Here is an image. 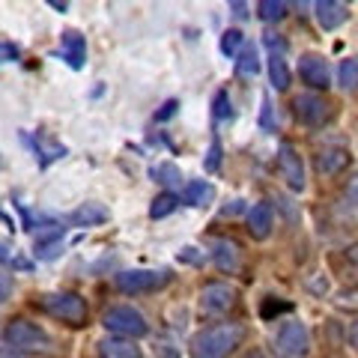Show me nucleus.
Listing matches in <instances>:
<instances>
[{"instance_id": "obj_1", "label": "nucleus", "mask_w": 358, "mask_h": 358, "mask_svg": "<svg viewBox=\"0 0 358 358\" xmlns=\"http://www.w3.org/2000/svg\"><path fill=\"white\" fill-rule=\"evenodd\" d=\"M245 338V329L236 322H218L212 329H203L192 341V355L194 358H227Z\"/></svg>"}, {"instance_id": "obj_2", "label": "nucleus", "mask_w": 358, "mask_h": 358, "mask_svg": "<svg viewBox=\"0 0 358 358\" xmlns=\"http://www.w3.org/2000/svg\"><path fill=\"white\" fill-rule=\"evenodd\" d=\"M102 326L108 331H114L117 338H143V334L150 331V322L143 320V313L141 310H134L129 305H114V308H108L102 313Z\"/></svg>"}, {"instance_id": "obj_3", "label": "nucleus", "mask_w": 358, "mask_h": 358, "mask_svg": "<svg viewBox=\"0 0 358 358\" xmlns=\"http://www.w3.org/2000/svg\"><path fill=\"white\" fill-rule=\"evenodd\" d=\"M6 341L9 346H15V350L21 352H45V350H51V338H48V331L39 329L36 322H30V320H13L6 326Z\"/></svg>"}, {"instance_id": "obj_4", "label": "nucleus", "mask_w": 358, "mask_h": 358, "mask_svg": "<svg viewBox=\"0 0 358 358\" xmlns=\"http://www.w3.org/2000/svg\"><path fill=\"white\" fill-rule=\"evenodd\" d=\"M42 308L57 317L69 326H84L87 320V301L78 296V293H54V296H45L42 299Z\"/></svg>"}, {"instance_id": "obj_5", "label": "nucleus", "mask_w": 358, "mask_h": 358, "mask_svg": "<svg viewBox=\"0 0 358 358\" xmlns=\"http://www.w3.org/2000/svg\"><path fill=\"white\" fill-rule=\"evenodd\" d=\"M275 343H278V352L284 358H305L310 352V331H308L305 322L289 320L278 329Z\"/></svg>"}, {"instance_id": "obj_6", "label": "nucleus", "mask_w": 358, "mask_h": 358, "mask_svg": "<svg viewBox=\"0 0 358 358\" xmlns=\"http://www.w3.org/2000/svg\"><path fill=\"white\" fill-rule=\"evenodd\" d=\"M293 114L299 122H305V126H326V122L334 117V108L331 102H326L322 96L317 93H301L293 99Z\"/></svg>"}, {"instance_id": "obj_7", "label": "nucleus", "mask_w": 358, "mask_h": 358, "mask_svg": "<svg viewBox=\"0 0 358 358\" xmlns=\"http://www.w3.org/2000/svg\"><path fill=\"white\" fill-rule=\"evenodd\" d=\"M171 275L167 272H155V268H129V272L117 275V287L122 293H152V289H162Z\"/></svg>"}, {"instance_id": "obj_8", "label": "nucleus", "mask_w": 358, "mask_h": 358, "mask_svg": "<svg viewBox=\"0 0 358 358\" xmlns=\"http://www.w3.org/2000/svg\"><path fill=\"white\" fill-rule=\"evenodd\" d=\"M278 171L281 176L287 179V185L293 188V192H305V162H301L299 150L293 143H281V150H278Z\"/></svg>"}, {"instance_id": "obj_9", "label": "nucleus", "mask_w": 358, "mask_h": 358, "mask_svg": "<svg viewBox=\"0 0 358 358\" xmlns=\"http://www.w3.org/2000/svg\"><path fill=\"white\" fill-rule=\"evenodd\" d=\"M233 305H236V289L224 281H212L203 287V296H200V308L203 313H227Z\"/></svg>"}, {"instance_id": "obj_10", "label": "nucleus", "mask_w": 358, "mask_h": 358, "mask_svg": "<svg viewBox=\"0 0 358 358\" xmlns=\"http://www.w3.org/2000/svg\"><path fill=\"white\" fill-rule=\"evenodd\" d=\"M299 75L310 90H329L331 84V72H329V63L320 57V54H305L299 60Z\"/></svg>"}, {"instance_id": "obj_11", "label": "nucleus", "mask_w": 358, "mask_h": 358, "mask_svg": "<svg viewBox=\"0 0 358 358\" xmlns=\"http://www.w3.org/2000/svg\"><path fill=\"white\" fill-rule=\"evenodd\" d=\"M60 51H63V60L72 66V69H84L87 63V42L78 30H66L63 39H60Z\"/></svg>"}, {"instance_id": "obj_12", "label": "nucleus", "mask_w": 358, "mask_h": 358, "mask_svg": "<svg viewBox=\"0 0 358 358\" xmlns=\"http://www.w3.org/2000/svg\"><path fill=\"white\" fill-rule=\"evenodd\" d=\"M317 21L322 30H338L346 18H350V9H346L343 3H338V0H320L317 6Z\"/></svg>"}, {"instance_id": "obj_13", "label": "nucleus", "mask_w": 358, "mask_h": 358, "mask_svg": "<svg viewBox=\"0 0 358 358\" xmlns=\"http://www.w3.org/2000/svg\"><path fill=\"white\" fill-rule=\"evenodd\" d=\"M99 355L102 358H143L141 346L129 338H105L99 343Z\"/></svg>"}, {"instance_id": "obj_14", "label": "nucleus", "mask_w": 358, "mask_h": 358, "mask_svg": "<svg viewBox=\"0 0 358 358\" xmlns=\"http://www.w3.org/2000/svg\"><path fill=\"white\" fill-rule=\"evenodd\" d=\"M212 257L221 272H236L239 268V245L233 239H215L212 242Z\"/></svg>"}, {"instance_id": "obj_15", "label": "nucleus", "mask_w": 358, "mask_h": 358, "mask_svg": "<svg viewBox=\"0 0 358 358\" xmlns=\"http://www.w3.org/2000/svg\"><path fill=\"white\" fill-rule=\"evenodd\" d=\"M248 233L254 239H268V233H272V206L268 203H257L248 209Z\"/></svg>"}, {"instance_id": "obj_16", "label": "nucleus", "mask_w": 358, "mask_h": 358, "mask_svg": "<svg viewBox=\"0 0 358 358\" xmlns=\"http://www.w3.org/2000/svg\"><path fill=\"white\" fill-rule=\"evenodd\" d=\"M268 78H272V87L278 93H284L289 90V81H293V75H289V66L284 60V54H272L268 57Z\"/></svg>"}, {"instance_id": "obj_17", "label": "nucleus", "mask_w": 358, "mask_h": 358, "mask_svg": "<svg viewBox=\"0 0 358 358\" xmlns=\"http://www.w3.org/2000/svg\"><path fill=\"white\" fill-rule=\"evenodd\" d=\"M346 164H350V152H346V150H322L320 159H317L320 173H329V176L341 173Z\"/></svg>"}, {"instance_id": "obj_18", "label": "nucleus", "mask_w": 358, "mask_h": 358, "mask_svg": "<svg viewBox=\"0 0 358 358\" xmlns=\"http://www.w3.org/2000/svg\"><path fill=\"white\" fill-rule=\"evenodd\" d=\"M150 176H152V182L167 185V188H179V185H182V171H179L176 164H171V162L152 164L150 167Z\"/></svg>"}, {"instance_id": "obj_19", "label": "nucleus", "mask_w": 358, "mask_h": 358, "mask_svg": "<svg viewBox=\"0 0 358 358\" xmlns=\"http://www.w3.org/2000/svg\"><path fill=\"white\" fill-rule=\"evenodd\" d=\"M72 221L78 224V227H93V224L108 221V209L99 206V203H84V206H78L72 212Z\"/></svg>"}, {"instance_id": "obj_20", "label": "nucleus", "mask_w": 358, "mask_h": 358, "mask_svg": "<svg viewBox=\"0 0 358 358\" xmlns=\"http://www.w3.org/2000/svg\"><path fill=\"white\" fill-rule=\"evenodd\" d=\"M236 72L242 78H254L260 72V60H257V45L254 42H245L239 48V60H236Z\"/></svg>"}, {"instance_id": "obj_21", "label": "nucleus", "mask_w": 358, "mask_h": 358, "mask_svg": "<svg viewBox=\"0 0 358 358\" xmlns=\"http://www.w3.org/2000/svg\"><path fill=\"white\" fill-rule=\"evenodd\" d=\"M212 197H215V188H212L209 182H203V179L185 188V203H192V206H209Z\"/></svg>"}, {"instance_id": "obj_22", "label": "nucleus", "mask_w": 358, "mask_h": 358, "mask_svg": "<svg viewBox=\"0 0 358 358\" xmlns=\"http://www.w3.org/2000/svg\"><path fill=\"white\" fill-rule=\"evenodd\" d=\"M287 3H281V0H260L257 3V13H260V18L263 21H281V18H287Z\"/></svg>"}, {"instance_id": "obj_23", "label": "nucleus", "mask_w": 358, "mask_h": 358, "mask_svg": "<svg viewBox=\"0 0 358 358\" xmlns=\"http://www.w3.org/2000/svg\"><path fill=\"white\" fill-rule=\"evenodd\" d=\"M179 206V197L176 194H159L152 200V206H150V218H164V215H171V212Z\"/></svg>"}, {"instance_id": "obj_24", "label": "nucleus", "mask_w": 358, "mask_h": 358, "mask_svg": "<svg viewBox=\"0 0 358 358\" xmlns=\"http://www.w3.org/2000/svg\"><path fill=\"white\" fill-rule=\"evenodd\" d=\"M338 75H341V87H343V90H358V60H355V57L343 60L341 69H338Z\"/></svg>"}, {"instance_id": "obj_25", "label": "nucleus", "mask_w": 358, "mask_h": 358, "mask_svg": "<svg viewBox=\"0 0 358 358\" xmlns=\"http://www.w3.org/2000/svg\"><path fill=\"white\" fill-rule=\"evenodd\" d=\"M0 263H3V266H13V268H30V263L21 260L13 245L3 242V239H0Z\"/></svg>"}, {"instance_id": "obj_26", "label": "nucleus", "mask_w": 358, "mask_h": 358, "mask_svg": "<svg viewBox=\"0 0 358 358\" xmlns=\"http://www.w3.org/2000/svg\"><path fill=\"white\" fill-rule=\"evenodd\" d=\"M242 45H245V39H242V33H239V30H224V36H221V51L227 54V57L239 54Z\"/></svg>"}, {"instance_id": "obj_27", "label": "nucleus", "mask_w": 358, "mask_h": 358, "mask_svg": "<svg viewBox=\"0 0 358 358\" xmlns=\"http://www.w3.org/2000/svg\"><path fill=\"white\" fill-rule=\"evenodd\" d=\"M60 251H63L60 236H54V239H36V257H39V260H51V257H57Z\"/></svg>"}, {"instance_id": "obj_28", "label": "nucleus", "mask_w": 358, "mask_h": 358, "mask_svg": "<svg viewBox=\"0 0 358 358\" xmlns=\"http://www.w3.org/2000/svg\"><path fill=\"white\" fill-rule=\"evenodd\" d=\"M289 310H293V305H289V301H275V299H266L263 308H260L263 320H272V317H278V313H289Z\"/></svg>"}, {"instance_id": "obj_29", "label": "nucleus", "mask_w": 358, "mask_h": 358, "mask_svg": "<svg viewBox=\"0 0 358 358\" xmlns=\"http://www.w3.org/2000/svg\"><path fill=\"white\" fill-rule=\"evenodd\" d=\"M230 117H233V110H230V96L221 90V93L215 96V120H230Z\"/></svg>"}, {"instance_id": "obj_30", "label": "nucleus", "mask_w": 358, "mask_h": 358, "mask_svg": "<svg viewBox=\"0 0 358 358\" xmlns=\"http://www.w3.org/2000/svg\"><path fill=\"white\" fill-rule=\"evenodd\" d=\"M218 159H221V147L218 141L209 147V159H206V171H218Z\"/></svg>"}, {"instance_id": "obj_31", "label": "nucleus", "mask_w": 358, "mask_h": 358, "mask_svg": "<svg viewBox=\"0 0 358 358\" xmlns=\"http://www.w3.org/2000/svg\"><path fill=\"white\" fill-rule=\"evenodd\" d=\"M9 60H18V48L15 45H9V42H3L0 45V63H9Z\"/></svg>"}, {"instance_id": "obj_32", "label": "nucleus", "mask_w": 358, "mask_h": 358, "mask_svg": "<svg viewBox=\"0 0 358 358\" xmlns=\"http://www.w3.org/2000/svg\"><path fill=\"white\" fill-rule=\"evenodd\" d=\"M263 129H272V102H268V96H263Z\"/></svg>"}, {"instance_id": "obj_33", "label": "nucleus", "mask_w": 358, "mask_h": 358, "mask_svg": "<svg viewBox=\"0 0 358 358\" xmlns=\"http://www.w3.org/2000/svg\"><path fill=\"white\" fill-rule=\"evenodd\" d=\"M9 293H13V281H9L6 275H0V301H6Z\"/></svg>"}, {"instance_id": "obj_34", "label": "nucleus", "mask_w": 358, "mask_h": 358, "mask_svg": "<svg viewBox=\"0 0 358 358\" xmlns=\"http://www.w3.org/2000/svg\"><path fill=\"white\" fill-rule=\"evenodd\" d=\"M176 108H179V102H167V105H164V108L159 110V114H155V120H167V117H171Z\"/></svg>"}, {"instance_id": "obj_35", "label": "nucleus", "mask_w": 358, "mask_h": 358, "mask_svg": "<svg viewBox=\"0 0 358 358\" xmlns=\"http://www.w3.org/2000/svg\"><path fill=\"white\" fill-rule=\"evenodd\" d=\"M350 197H352V203L358 206V176H352V182H350Z\"/></svg>"}, {"instance_id": "obj_36", "label": "nucleus", "mask_w": 358, "mask_h": 358, "mask_svg": "<svg viewBox=\"0 0 358 358\" xmlns=\"http://www.w3.org/2000/svg\"><path fill=\"white\" fill-rule=\"evenodd\" d=\"M230 9H233V15H236V18H245V15H248V13H245V9H248L245 3H230Z\"/></svg>"}, {"instance_id": "obj_37", "label": "nucleus", "mask_w": 358, "mask_h": 358, "mask_svg": "<svg viewBox=\"0 0 358 358\" xmlns=\"http://www.w3.org/2000/svg\"><path fill=\"white\" fill-rule=\"evenodd\" d=\"M350 343L355 346V352H358V322H352V329H350Z\"/></svg>"}, {"instance_id": "obj_38", "label": "nucleus", "mask_w": 358, "mask_h": 358, "mask_svg": "<svg viewBox=\"0 0 358 358\" xmlns=\"http://www.w3.org/2000/svg\"><path fill=\"white\" fill-rule=\"evenodd\" d=\"M245 358H266V355H263V352H257V350H254V352H248V355H245Z\"/></svg>"}]
</instances>
